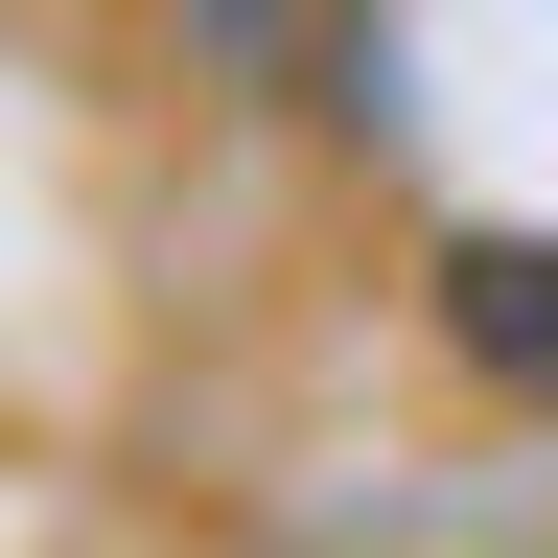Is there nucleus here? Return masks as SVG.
Masks as SVG:
<instances>
[{"label":"nucleus","instance_id":"f257e3e1","mask_svg":"<svg viewBox=\"0 0 558 558\" xmlns=\"http://www.w3.org/2000/svg\"><path fill=\"white\" fill-rule=\"evenodd\" d=\"M442 326H465V349H488L512 396H558V256H512V233H465V256H442Z\"/></svg>","mask_w":558,"mask_h":558}]
</instances>
